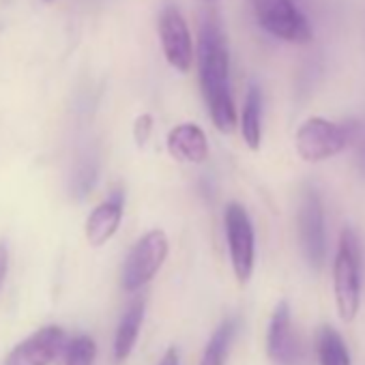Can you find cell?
<instances>
[{"instance_id":"1","label":"cell","mask_w":365,"mask_h":365,"mask_svg":"<svg viewBox=\"0 0 365 365\" xmlns=\"http://www.w3.org/2000/svg\"><path fill=\"white\" fill-rule=\"evenodd\" d=\"M196 56L200 88L211 120L222 133H232L237 127V108L230 86V52L222 20L213 11L200 22Z\"/></svg>"},{"instance_id":"2","label":"cell","mask_w":365,"mask_h":365,"mask_svg":"<svg viewBox=\"0 0 365 365\" xmlns=\"http://www.w3.org/2000/svg\"><path fill=\"white\" fill-rule=\"evenodd\" d=\"M333 292L339 318L352 322L361 307V245L350 228L339 235L333 260Z\"/></svg>"},{"instance_id":"3","label":"cell","mask_w":365,"mask_h":365,"mask_svg":"<svg viewBox=\"0 0 365 365\" xmlns=\"http://www.w3.org/2000/svg\"><path fill=\"white\" fill-rule=\"evenodd\" d=\"M247 5L264 33L288 43H309L312 26L294 0H247Z\"/></svg>"},{"instance_id":"4","label":"cell","mask_w":365,"mask_h":365,"mask_svg":"<svg viewBox=\"0 0 365 365\" xmlns=\"http://www.w3.org/2000/svg\"><path fill=\"white\" fill-rule=\"evenodd\" d=\"M297 153L303 161L318 163L335 157L350 144L348 125L327 120L322 116H312L297 129Z\"/></svg>"},{"instance_id":"5","label":"cell","mask_w":365,"mask_h":365,"mask_svg":"<svg viewBox=\"0 0 365 365\" xmlns=\"http://www.w3.org/2000/svg\"><path fill=\"white\" fill-rule=\"evenodd\" d=\"M297 228H299V243L305 262L309 264V269L320 271L327 262V228H324L322 200L314 187H305L301 194Z\"/></svg>"},{"instance_id":"6","label":"cell","mask_w":365,"mask_h":365,"mask_svg":"<svg viewBox=\"0 0 365 365\" xmlns=\"http://www.w3.org/2000/svg\"><path fill=\"white\" fill-rule=\"evenodd\" d=\"M168 258V237L163 230L146 232L129 252L123 267V288L125 292H135L144 288L163 267Z\"/></svg>"},{"instance_id":"7","label":"cell","mask_w":365,"mask_h":365,"mask_svg":"<svg viewBox=\"0 0 365 365\" xmlns=\"http://www.w3.org/2000/svg\"><path fill=\"white\" fill-rule=\"evenodd\" d=\"M224 224H226V239H228L232 271L239 284H247L254 273V260H256L254 224L250 220V213L239 202H230L226 207Z\"/></svg>"},{"instance_id":"8","label":"cell","mask_w":365,"mask_h":365,"mask_svg":"<svg viewBox=\"0 0 365 365\" xmlns=\"http://www.w3.org/2000/svg\"><path fill=\"white\" fill-rule=\"evenodd\" d=\"M69 344L67 331L58 324H46L18 341L5 356L3 365H52Z\"/></svg>"},{"instance_id":"9","label":"cell","mask_w":365,"mask_h":365,"mask_svg":"<svg viewBox=\"0 0 365 365\" xmlns=\"http://www.w3.org/2000/svg\"><path fill=\"white\" fill-rule=\"evenodd\" d=\"M159 41L170 67L187 73L196 58V46L190 26L176 7H165L159 16Z\"/></svg>"},{"instance_id":"10","label":"cell","mask_w":365,"mask_h":365,"mask_svg":"<svg viewBox=\"0 0 365 365\" xmlns=\"http://www.w3.org/2000/svg\"><path fill=\"white\" fill-rule=\"evenodd\" d=\"M267 354L275 365H305V348L292 324L288 301H279L273 309L267 331Z\"/></svg>"},{"instance_id":"11","label":"cell","mask_w":365,"mask_h":365,"mask_svg":"<svg viewBox=\"0 0 365 365\" xmlns=\"http://www.w3.org/2000/svg\"><path fill=\"white\" fill-rule=\"evenodd\" d=\"M125 211V194L120 190L112 192L108 200H103L97 209L91 211L86 220V239L91 245L101 247L106 245L116 232L123 222Z\"/></svg>"},{"instance_id":"12","label":"cell","mask_w":365,"mask_h":365,"mask_svg":"<svg viewBox=\"0 0 365 365\" xmlns=\"http://www.w3.org/2000/svg\"><path fill=\"white\" fill-rule=\"evenodd\" d=\"M168 153L176 161H185V163H205L209 157V140L205 131L194 125V123H182L176 125L168 133Z\"/></svg>"},{"instance_id":"13","label":"cell","mask_w":365,"mask_h":365,"mask_svg":"<svg viewBox=\"0 0 365 365\" xmlns=\"http://www.w3.org/2000/svg\"><path fill=\"white\" fill-rule=\"evenodd\" d=\"M144 309H146V301L135 299L123 314L116 327V335H114V361L116 363H125L129 354L133 352V346L138 341V335L144 322Z\"/></svg>"},{"instance_id":"14","label":"cell","mask_w":365,"mask_h":365,"mask_svg":"<svg viewBox=\"0 0 365 365\" xmlns=\"http://www.w3.org/2000/svg\"><path fill=\"white\" fill-rule=\"evenodd\" d=\"M241 135L252 150L260 148L262 142V93L256 84L247 88L241 110Z\"/></svg>"},{"instance_id":"15","label":"cell","mask_w":365,"mask_h":365,"mask_svg":"<svg viewBox=\"0 0 365 365\" xmlns=\"http://www.w3.org/2000/svg\"><path fill=\"white\" fill-rule=\"evenodd\" d=\"M237 333H239V320L237 318H226L215 329L211 339L207 341V348L202 352L200 365H226Z\"/></svg>"},{"instance_id":"16","label":"cell","mask_w":365,"mask_h":365,"mask_svg":"<svg viewBox=\"0 0 365 365\" xmlns=\"http://www.w3.org/2000/svg\"><path fill=\"white\" fill-rule=\"evenodd\" d=\"M316 354L320 365H352L344 337L333 327H322L316 335Z\"/></svg>"},{"instance_id":"17","label":"cell","mask_w":365,"mask_h":365,"mask_svg":"<svg viewBox=\"0 0 365 365\" xmlns=\"http://www.w3.org/2000/svg\"><path fill=\"white\" fill-rule=\"evenodd\" d=\"M97 178H99V161L95 155H84L76 168H73V174H71V196L76 200H84L97 185Z\"/></svg>"},{"instance_id":"18","label":"cell","mask_w":365,"mask_h":365,"mask_svg":"<svg viewBox=\"0 0 365 365\" xmlns=\"http://www.w3.org/2000/svg\"><path fill=\"white\" fill-rule=\"evenodd\" d=\"M65 365H93L97 356V344L91 335H76L65 348Z\"/></svg>"},{"instance_id":"19","label":"cell","mask_w":365,"mask_h":365,"mask_svg":"<svg viewBox=\"0 0 365 365\" xmlns=\"http://www.w3.org/2000/svg\"><path fill=\"white\" fill-rule=\"evenodd\" d=\"M350 129V144L354 146L356 161L361 172H365V123H348Z\"/></svg>"},{"instance_id":"20","label":"cell","mask_w":365,"mask_h":365,"mask_svg":"<svg viewBox=\"0 0 365 365\" xmlns=\"http://www.w3.org/2000/svg\"><path fill=\"white\" fill-rule=\"evenodd\" d=\"M150 131H153V116H150V114L138 116V120H135V125H133V135H135L138 146H144V144L148 142Z\"/></svg>"},{"instance_id":"21","label":"cell","mask_w":365,"mask_h":365,"mask_svg":"<svg viewBox=\"0 0 365 365\" xmlns=\"http://www.w3.org/2000/svg\"><path fill=\"white\" fill-rule=\"evenodd\" d=\"M7 271H9V250L5 243H0V286H3L7 277Z\"/></svg>"},{"instance_id":"22","label":"cell","mask_w":365,"mask_h":365,"mask_svg":"<svg viewBox=\"0 0 365 365\" xmlns=\"http://www.w3.org/2000/svg\"><path fill=\"white\" fill-rule=\"evenodd\" d=\"M157 365H180V354H178V348L170 346L165 350V354L161 356V361Z\"/></svg>"},{"instance_id":"23","label":"cell","mask_w":365,"mask_h":365,"mask_svg":"<svg viewBox=\"0 0 365 365\" xmlns=\"http://www.w3.org/2000/svg\"><path fill=\"white\" fill-rule=\"evenodd\" d=\"M205 3H211V0H205Z\"/></svg>"},{"instance_id":"24","label":"cell","mask_w":365,"mask_h":365,"mask_svg":"<svg viewBox=\"0 0 365 365\" xmlns=\"http://www.w3.org/2000/svg\"><path fill=\"white\" fill-rule=\"evenodd\" d=\"M48 3H50V0H48Z\"/></svg>"}]
</instances>
